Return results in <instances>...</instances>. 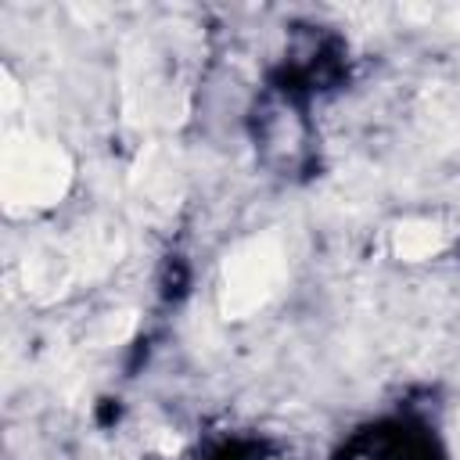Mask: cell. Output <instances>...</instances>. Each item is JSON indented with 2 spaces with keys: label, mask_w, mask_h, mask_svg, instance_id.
Listing matches in <instances>:
<instances>
[{
  "label": "cell",
  "mask_w": 460,
  "mask_h": 460,
  "mask_svg": "<svg viewBox=\"0 0 460 460\" xmlns=\"http://www.w3.org/2000/svg\"><path fill=\"white\" fill-rule=\"evenodd\" d=\"M72 183V158L54 140L40 137H11L4 147L0 190L11 212L47 208L65 198Z\"/></svg>",
  "instance_id": "obj_1"
},
{
  "label": "cell",
  "mask_w": 460,
  "mask_h": 460,
  "mask_svg": "<svg viewBox=\"0 0 460 460\" xmlns=\"http://www.w3.org/2000/svg\"><path fill=\"white\" fill-rule=\"evenodd\" d=\"M284 277H288V255L280 237L259 234L234 244L223 259L219 313L226 320H248L280 291Z\"/></svg>",
  "instance_id": "obj_2"
},
{
  "label": "cell",
  "mask_w": 460,
  "mask_h": 460,
  "mask_svg": "<svg viewBox=\"0 0 460 460\" xmlns=\"http://www.w3.org/2000/svg\"><path fill=\"white\" fill-rule=\"evenodd\" d=\"M392 248L399 259L420 262V259H431L446 248V230L431 219H402L392 234Z\"/></svg>",
  "instance_id": "obj_3"
},
{
  "label": "cell",
  "mask_w": 460,
  "mask_h": 460,
  "mask_svg": "<svg viewBox=\"0 0 460 460\" xmlns=\"http://www.w3.org/2000/svg\"><path fill=\"white\" fill-rule=\"evenodd\" d=\"M133 327H137V316L129 309L126 313H108L93 331V345H119L133 334Z\"/></svg>",
  "instance_id": "obj_4"
}]
</instances>
